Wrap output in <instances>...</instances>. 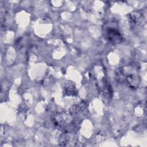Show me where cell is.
<instances>
[{"instance_id": "cell-1", "label": "cell", "mask_w": 147, "mask_h": 147, "mask_svg": "<svg viewBox=\"0 0 147 147\" xmlns=\"http://www.w3.org/2000/svg\"><path fill=\"white\" fill-rule=\"evenodd\" d=\"M106 37L112 42H119L121 37L119 32L115 28L111 27L106 29Z\"/></svg>"}]
</instances>
